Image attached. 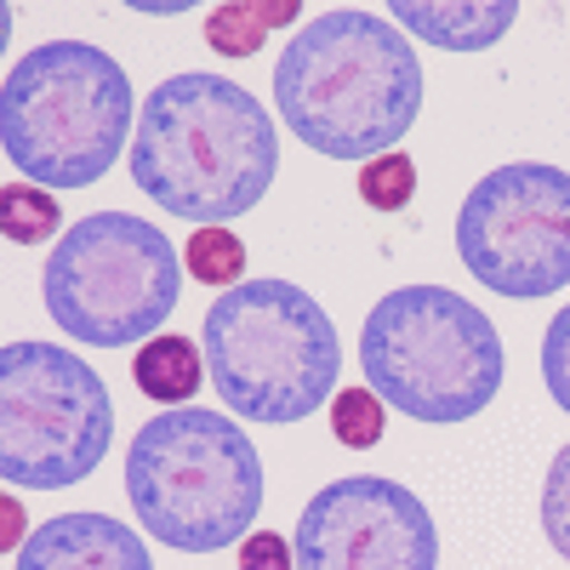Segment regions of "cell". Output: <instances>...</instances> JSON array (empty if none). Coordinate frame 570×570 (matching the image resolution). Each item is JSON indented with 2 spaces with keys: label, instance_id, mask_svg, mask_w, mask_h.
I'll list each match as a JSON object with an SVG mask.
<instances>
[{
  "label": "cell",
  "instance_id": "e0dca14e",
  "mask_svg": "<svg viewBox=\"0 0 570 570\" xmlns=\"http://www.w3.org/2000/svg\"><path fill=\"white\" fill-rule=\"evenodd\" d=\"M331 434H337V445H348V451H371L376 440H383V400H376L371 389H343L337 400H331Z\"/></svg>",
  "mask_w": 570,
  "mask_h": 570
},
{
  "label": "cell",
  "instance_id": "52a82bcc",
  "mask_svg": "<svg viewBox=\"0 0 570 570\" xmlns=\"http://www.w3.org/2000/svg\"><path fill=\"white\" fill-rule=\"evenodd\" d=\"M40 297L80 348L155 343L183 297V252L149 217L91 212L46 257Z\"/></svg>",
  "mask_w": 570,
  "mask_h": 570
},
{
  "label": "cell",
  "instance_id": "7402d4cb",
  "mask_svg": "<svg viewBox=\"0 0 570 570\" xmlns=\"http://www.w3.org/2000/svg\"><path fill=\"white\" fill-rule=\"evenodd\" d=\"M0 525H7V537H0V548H7V553L18 559V553H23V542H29L35 531H29V519H23V502H18L12 491L0 497Z\"/></svg>",
  "mask_w": 570,
  "mask_h": 570
},
{
  "label": "cell",
  "instance_id": "ffe728a7",
  "mask_svg": "<svg viewBox=\"0 0 570 570\" xmlns=\"http://www.w3.org/2000/svg\"><path fill=\"white\" fill-rule=\"evenodd\" d=\"M542 383H548V400L570 416V303L548 320V337H542Z\"/></svg>",
  "mask_w": 570,
  "mask_h": 570
},
{
  "label": "cell",
  "instance_id": "7c38bea8",
  "mask_svg": "<svg viewBox=\"0 0 570 570\" xmlns=\"http://www.w3.org/2000/svg\"><path fill=\"white\" fill-rule=\"evenodd\" d=\"M519 7L513 0H445V7H428V0H394V23L405 35H422L440 52H491V46L513 29Z\"/></svg>",
  "mask_w": 570,
  "mask_h": 570
},
{
  "label": "cell",
  "instance_id": "3957f363",
  "mask_svg": "<svg viewBox=\"0 0 570 570\" xmlns=\"http://www.w3.org/2000/svg\"><path fill=\"white\" fill-rule=\"evenodd\" d=\"M126 497L137 525L171 553H223L263 513V456L234 416L177 405L131 434Z\"/></svg>",
  "mask_w": 570,
  "mask_h": 570
},
{
  "label": "cell",
  "instance_id": "277c9868",
  "mask_svg": "<svg viewBox=\"0 0 570 570\" xmlns=\"http://www.w3.org/2000/svg\"><path fill=\"white\" fill-rule=\"evenodd\" d=\"M206 376L217 400L263 428H292L337 400L343 337L297 279H246L206 308Z\"/></svg>",
  "mask_w": 570,
  "mask_h": 570
},
{
  "label": "cell",
  "instance_id": "5bb4252c",
  "mask_svg": "<svg viewBox=\"0 0 570 570\" xmlns=\"http://www.w3.org/2000/svg\"><path fill=\"white\" fill-rule=\"evenodd\" d=\"M297 12H303L297 0H274V7L234 0V7H217V12L206 18V40H212V52H223V58H252V52H263L268 29L297 23Z\"/></svg>",
  "mask_w": 570,
  "mask_h": 570
},
{
  "label": "cell",
  "instance_id": "9a60e30c",
  "mask_svg": "<svg viewBox=\"0 0 570 570\" xmlns=\"http://www.w3.org/2000/svg\"><path fill=\"white\" fill-rule=\"evenodd\" d=\"M58 228H63V212L52 200V188H35L23 177H12L7 188H0V234H7L12 246H46Z\"/></svg>",
  "mask_w": 570,
  "mask_h": 570
},
{
  "label": "cell",
  "instance_id": "8fae6325",
  "mask_svg": "<svg viewBox=\"0 0 570 570\" xmlns=\"http://www.w3.org/2000/svg\"><path fill=\"white\" fill-rule=\"evenodd\" d=\"M12 570H155V559L115 513H58L35 525Z\"/></svg>",
  "mask_w": 570,
  "mask_h": 570
},
{
  "label": "cell",
  "instance_id": "2e32d148",
  "mask_svg": "<svg viewBox=\"0 0 570 570\" xmlns=\"http://www.w3.org/2000/svg\"><path fill=\"white\" fill-rule=\"evenodd\" d=\"M183 263L200 285H223V292L246 285V246H240L234 228H195L188 246H183Z\"/></svg>",
  "mask_w": 570,
  "mask_h": 570
},
{
  "label": "cell",
  "instance_id": "5b68a950",
  "mask_svg": "<svg viewBox=\"0 0 570 570\" xmlns=\"http://www.w3.org/2000/svg\"><path fill=\"white\" fill-rule=\"evenodd\" d=\"M131 109L120 58L91 40H46L7 69L0 149L35 188H91L120 160Z\"/></svg>",
  "mask_w": 570,
  "mask_h": 570
},
{
  "label": "cell",
  "instance_id": "44dd1931",
  "mask_svg": "<svg viewBox=\"0 0 570 570\" xmlns=\"http://www.w3.org/2000/svg\"><path fill=\"white\" fill-rule=\"evenodd\" d=\"M240 570H297V548L274 531H252L240 542Z\"/></svg>",
  "mask_w": 570,
  "mask_h": 570
},
{
  "label": "cell",
  "instance_id": "ba28073f",
  "mask_svg": "<svg viewBox=\"0 0 570 570\" xmlns=\"http://www.w3.org/2000/svg\"><path fill=\"white\" fill-rule=\"evenodd\" d=\"M115 400L104 376L58 343L0 354V480L12 491H69L104 468Z\"/></svg>",
  "mask_w": 570,
  "mask_h": 570
},
{
  "label": "cell",
  "instance_id": "9c48e42d",
  "mask_svg": "<svg viewBox=\"0 0 570 570\" xmlns=\"http://www.w3.org/2000/svg\"><path fill=\"white\" fill-rule=\"evenodd\" d=\"M462 268L508 303H537L570 285V171L513 160L485 171L456 212Z\"/></svg>",
  "mask_w": 570,
  "mask_h": 570
},
{
  "label": "cell",
  "instance_id": "ac0fdd59",
  "mask_svg": "<svg viewBox=\"0 0 570 570\" xmlns=\"http://www.w3.org/2000/svg\"><path fill=\"white\" fill-rule=\"evenodd\" d=\"M360 200L371 212H405L416 200V166L405 155H383V160L360 166Z\"/></svg>",
  "mask_w": 570,
  "mask_h": 570
},
{
  "label": "cell",
  "instance_id": "8992f818",
  "mask_svg": "<svg viewBox=\"0 0 570 570\" xmlns=\"http://www.w3.org/2000/svg\"><path fill=\"white\" fill-rule=\"evenodd\" d=\"M365 389L411 422H473L508 376V354L485 308L445 285H400L360 325Z\"/></svg>",
  "mask_w": 570,
  "mask_h": 570
},
{
  "label": "cell",
  "instance_id": "30bf717a",
  "mask_svg": "<svg viewBox=\"0 0 570 570\" xmlns=\"http://www.w3.org/2000/svg\"><path fill=\"white\" fill-rule=\"evenodd\" d=\"M297 570H440V525L428 502L383 473H348L303 502Z\"/></svg>",
  "mask_w": 570,
  "mask_h": 570
},
{
  "label": "cell",
  "instance_id": "4fadbf2b",
  "mask_svg": "<svg viewBox=\"0 0 570 570\" xmlns=\"http://www.w3.org/2000/svg\"><path fill=\"white\" fill-rule=\"evenodd\" d=\"M131 376H137V389L160 400L166 411H177L183 400H195L200 383H206V348H195L188 337H155V343H142L137 360H131Z\"/></svg>",
  "mask_w": 570,
  "mask_h": 570
},
{
  "label": "cell",
  "instance_id": "6da1fadb",
  "mask_svg": "<svg viewBox=\"0 0 570 570\" xmlns=\"http://www.w3.org/2000/svg\"><path fill=\"white\" fill-rule=\"evenodd\" d=\"M274 109L325 160H383L422 115L411 35L360 7L308 18L274 63Z\"/></svg>",
  "mask_w": 570,
  "mask_h": 570
},
{
  "label": "cell",
  "instance_id": "7a4b0ae2",
  "mask_svg": "<svg viewBox=\"0 0 570 570\" xmlns=\"http://www.w3.org/2000/svg\"><path fill=\"white\" fill-rule=\"evenodd\" d=\"M279 171V126L240 80L223 75H171L142 98L131 131V183L160 212L228 228L263 206Z\"/></svg>",
  "mask_w": 570,
  "mask_h": 570
},
{
  "label": "cell",
  "instance_id": "d6986e66",
  "mask_svg": "<svg viewBox=\"0 0 570 570\" xmlns=\"http://www.w3.org/2000/svg\"><path fill=\"white\" fill-rule=\"evenodd\" d=\"M542 537H548L553 553L570 564V445L553 451L548 480H542Z\"/></svg>",
  "mask_w": 570,
  "mask_h": 570
}]
</instances>
